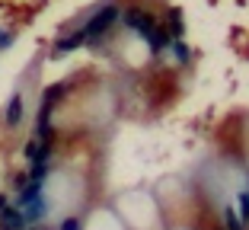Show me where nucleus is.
Masks as SVG:
<instances>
[{"label": "nucleus", "instance_id": "obj_10", "mask_svg": "<svg viewBox=\"0 0 249 230\" xmlns=\"http://www.w3.org/2000/svg\"><path fill=\"white\" fill-rule=\"evenodd\" d=\"M3 208H7V198H3V195H0V211H3Z\"/></svg>", "mask_w": 249, "mask_h": 230}, {"label": "nucleus", "instance_id": "obj_3", "mask_svg": "<svg viewBox=\"0 0 249 230\" xmlns=\"http://www.w3.org/2000/svg\"><path fill=\"white\" fill-rule=\"evenodd\" d=\"M26 227V217H22V211H16V208H3L0 211V230H22Z\"/></svg>", "mask_w": 249, "mask_h": 230}, {"label": "nucleus", "instance_id": "obj_2", "mask_svg": "<svg viewBox=\"0 0 249 230\" xmlns=\"http://www.w3.org/2000/svg\"><path fill=\"white\" fill-rule=\"evenodd\" d=\"M115 19H118V10H115V7H103V10H99V13H96L93 19H89L87 26L80 29L83 42H96V38L103 35L109 26H115Z\"/></svg>", "mask_w": 249, "mask_h": 230}, {"label": "nucleus", "instance_id": "obj_6", "mask_svg": "<svg viewBox=\"0 0 249 230\" xmlns=\"http://www.w3.org/2000/svg\"><path fill=\"white\" fill-rule=\"evenodd\" d=\"M224 217H227V230H243V224H240V217H236V214H233V211H230V208H227V211H224Z\"/></svg>", "mask_w": 249, "mask_h": 230}, {"label": "nucleus", "instance_id": "obj_4", "mask_svg": "<svg viewBox=\"0 0 249 230\" xmlns=\"http://www.w3.org/2000/svg\"><path fill=\"white\" fill-rule=\"evenodd\" d=\"M19 122H22V96L16 93V96L10 99V106H7V125H10V128H16Z\"/></svg>", "mask_w": 249, "mask_h": 230}, {"label": "nucleus", "instance_id": "obj_9", "mask_svg": "<svg viewBox=\"0 0 249 230\" xmlns=\"http://www.w3.org/2000/svg\"><path fill=\"white\" fill-rule=\"evenodd\" d=\"M61 230H80V221H73V217H71V221L61 224Z\"/></svg>", "mask_w": 249, "mask_h": 230}, {"label": "nucleus", "instance_id": "obj_8", "mask_svg": "<svg viewBox=\"0 0 249 230\" xmlns=\"http://www.w3.org/2000/svg\"><path fill=\"white\" fill-rule=\"evenodd\" d=\"M173 52H176V61H189V48L185 45H173Z\"/></svg>", "mask_w": 249, "mask_h": 230}, {"label": "nucleus", "instance_id": "obj_5", "mask_svg": "<svg viewBox=\"0 0 249 230\" xmlns=\"http://www.w3.org/2000/svg\"><path fill=\"white\" fill-rule=\"evenodd\" d=\"M77 45H83V35H80V32H73V35L61 38V42L54 45V54H67V52H73Z\"/></svg>", "mask_w": 249, "mask_h": 230}, {"label": "nucleus", "instance_id": "obj_7", "mask_svg": "<svg viewBox=\"0 0 249 230\" xmlns=\"http://www.w3.org/2000/svg\"><path fill=\"white\" fill-rule=\"evenodd\" d=\"M240 211H243V221H246V217H249V192L240 195Z\"/></svg>", "mask_w": 249, "mask_h": 230}, {"label": "nucleus", "instance_id": "obj_1", "mask_svg": "<svg viewBox=\"0 0 249 230\" xmlns=\"http://www.w3.org/2000/svg\"><path fill=\"white\" fill-rule=\"evenodd\" d=\"M124 26L131 32H138V35L144 38L147 45H154V48H163V45H166V38H163L160 29L154 26V19L147 13H141V10H128V13H124Z\"/></svg>", "mask_w": 249, "mask_h": 230}]
</instances>
